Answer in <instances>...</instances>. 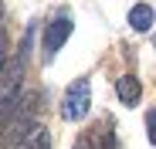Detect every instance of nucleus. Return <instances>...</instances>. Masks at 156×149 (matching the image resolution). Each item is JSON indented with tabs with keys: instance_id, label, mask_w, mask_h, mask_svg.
<instances>
[{
	"instance_id": "nucleus-9",
	"label": "nucleus",
	"mask_w": 156,
	"mask_h": 149,
	"mask_svg": "<svg viewBox=\"0 0 156 149\" xmlns=\"http://www.w3.org/2000/svg\"><path fill=\"white\" fill-rule=\"evenodd\" d=\"M78 149H82V146H78Z\"/></svg>"
},
{
	"instance_id": "nucleus-1",
	"label": "nucleus",
	"mask_w": 156,
	"mask_h": 149,
	"mask_svg": "<svg viewBox=\"0 0 156 149\" xmlns=\"http://www.w3.org/2000/svg\"><path fill=\"white\" fill-rule=\"evenodd\" d=\"M88 109H92V85H88V78H78V81H71L68 92H65L61 119H68V122H82V119L88 115Z\"/></svg>"
},
{
	"instance_id": "nucleus-5",
	"label": "nucleus",
	"mask_w": 156,
	"mask_h": 149,
	"mask_svg": "<svg viewBox=\"0 0 156 149\" xmlns=\"http://www.w3.org/2000/svg\"><path fill=\"white\" fill-rule=\"evenodd\" d=\"M115 95L122 98L126 105H136V102H139V95H143V88H139V81L133 78V74H122V78L115 81Z\"/></svg>"
},
{
	"instance_id": "nucleus-8",
	"label": "nucleus",
	"mask_w": 156,
	"mask_h": 149,
	"mask_svg": "<svg viewBox=\"0 0 156 149\" xmlns=\"http://www.w3.org/2000/svg\"><path fill=\"white\" fill-rule=\"evenodd\" d=\"M146 129H149V132H146V136H149V142L156 146V112H149V119H146Z\"/></svg>"
},
{
	"instance_id": "nucleus-3",
	"label": "nucleus",
	"mask_w": 156,
	"mask_h": 149,
	"mask_svg": "<svg viewBox=\"0 0 156 149\" xmlns=\"http://www.w3.org/2000/svg\"><path fill=\"white\" fill-rule=\"evenodd\" d=\"M68 37H71V20H68V17L51 20V24H48V31H44V54L51 58L55 51H61Z\"/></svg>"
},
{
	"instance_id": "nucleus-4",
	"label": "nucleus",
	"mask_w": 156,
	"mask_h": 149,
	"mask_svg": "<svg viewBox=\"0 0 156 149\" xmlns=\"http://www.w3.org/2000/svg\"><path fill=\"white\" fill-rule=\"evenodd\" d=\"M14 149H51V136H48V129L41 122H31L27 132L14 142Z\"/></svg>"
},
{
	"instance_id": "nucleus-7",
	"label": "nucleus",
	"mask_w": 156,
	"mask_h": 149,
	"mask_svg": "<svg viewBox=\"0 0 156 149\" xmlns=\"http://www.w3.org/2000/svg\"><path fill=\"white\" fill-rule=\"evenodd\" d=\"M92 149H115V139L109 129H95L92 132Z\"/></svg>"
},
{
	"instance_id": "nucleus-6",
	"label": "nucleus",
	"mask_w": 156,
	"mask_h": 149,
	"mask_svg": "<svg viewBox=\"0 0 156 149\" xmlns=\"http://www.w3.org/2000/svg\"><path fill=\"white\" fill-rule=\"evenodd\" d=\"M153 7L149 4H136L133 10H129V24H133V31H149L153 27Z\"/></svg>"
},
{
	"instance_id": "nucleus-2",
	"label": "nucleus",
	"mask_w": 156,
	"mask_h": 149,
	"mask_svg": "<svg viewBox=\"0 0 156 149\" xmlns=\"http://www.w3.org/2000/svg\"><path fill=\"white\" fill-rule=\"evenodd\" d=\"M20 74H24L20 61H7V68H4V119L14 112L17 92H20Z\"/></svg>"
}]
</instances>
